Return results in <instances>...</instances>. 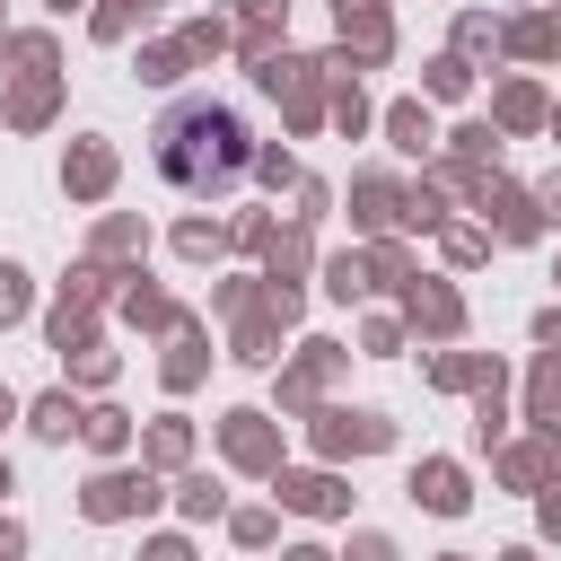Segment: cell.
<instances>
[{"label":"cell","instance_id":"cell-1","mask_svg":"<svg viewBox=\"0 0 561 561\" xmlns=\"http://www.w3.org/2000/svg\"><path fill=\"white\" fill-rule=\"evenodd\" d=\"M158 175H167L175 193H193V202L237 193V184L254 175V131H245V114L219 105V96H175V105L158 114Z\"/></svg>","mask_w":561,"mask_h":561}]
</instances>
